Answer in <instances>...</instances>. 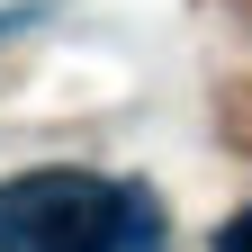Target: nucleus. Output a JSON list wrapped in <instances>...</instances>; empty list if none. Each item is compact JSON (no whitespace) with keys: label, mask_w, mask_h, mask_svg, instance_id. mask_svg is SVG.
Wrapping results in <instances>:
<instances>
[{"label":"nucleus","mask_w":252,"mask_h":252,"mask_svg":"<svg viewBox=\"0 0 252 252\" xmlns=\"http://www.w3.org/2000/svg\"><path fill=\"white\" fill-rule=\"evenodd\" d=\"M117 198L90 171H18L0 180V252H108Z\"/></svg>","instance_id":"nucleus-1"},{"label":"nucleus","mask_w":252,"mask_h":252,"mask_svg":"<svg viewBox=\"0 0 252 252\" xmlns=\"http://www.w3.org/2000/svg\"><path fill=\"white\" fill-rule=\"evenodd\" d=\"M108 252H162V207H153V189H126V198H117Z\"/></svg>","instance_id":"nucleus-2"},{"label":"nucleus","mask_w":252,"mask_h":252,"mask_svg":"<svg viewBox=\"0 0 252 252\" xmlns=\"http://www.w3.org/2000/svg\"><path fill=\"white\" fill-rule=\"evenodd\" d=\"M216 252H252V207H243V216H225V234H216Z\"/></svg>","instance_id":"nucleus-3"}]
</instances>
